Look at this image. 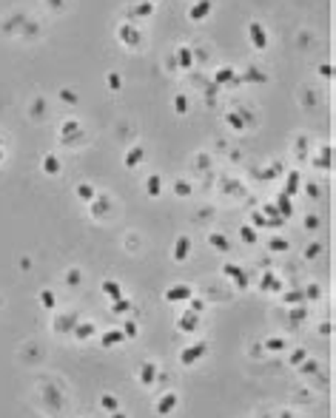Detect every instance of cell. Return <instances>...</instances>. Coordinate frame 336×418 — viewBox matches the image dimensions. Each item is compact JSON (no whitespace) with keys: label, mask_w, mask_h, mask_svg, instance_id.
I'll return each mask as SVG.
<instances>
[{"label":"cell","mask_w":336,"mask_h":418,"mask_svg":"<svg viewBox=\"0 0 336 418\" xmlns=\"http://www.w3.org/2000/svg\"><path fill=\"white\" fill-rule=\"evenodd\" d=\"M251 37H254V43H257L259 49L265 46V35H262V26H259V23H251Z\"/></svg>","instance_id":"cell-2"},{"label":"cell","mask_w":336,"mask_h":418,"mask_svg":"<svg viewBox=\"0 0 336 418\" xmlns=\"http://www.w3.org/2000/svg\"><path fill=\"white\" fill-rule=\"evenodd\" d=\"M180 63H186V66H188V63H191V52L183 49V52H180Z\"/></svg>","instance_id":"cell-3"},{"label":"cell","mask_w":336,"mask_h":418,"mask_svg":"<svg viewBox=\"0 0 336 418\" xmlns=\"http://www.w3.org/2000/svg\"><path fill=\"white\" fill-rule=\"evenodd\" d=\"M208 12H211V0H200L194 9H191V20H203Z\"/></svg>","instance_id":"cell-1"}]
</instances>
